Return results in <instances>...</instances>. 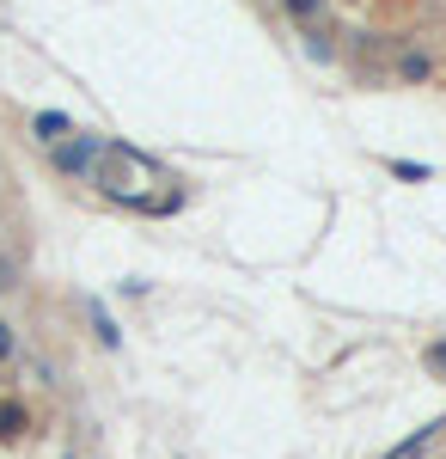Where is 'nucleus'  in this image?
<instances>
[{
  "mask_svg": "<svg viewBox=\"0 0 446 459\" xmlns=\"http://www.w3.org/2000/svg\"><path fill=\"white\" fill-rule=\"evenodd\" d=\"M92 178H99L104 196H116V203H129V209H172V178L159 172L147 153H135V147L123 142H104L99 147V166H92Z\"/></svg>",
  "mask_w": 446,
  "mask_h": 459,
  "instance_id": "obj_1",
  "label": "nucleus"
},
{
  "mask_svg": "<svg viewBox=\"0 0 446 459\" xmlns=\"http://www.w3.org/2000/svg\"><path fill=\"white\" fill-rule=\"evenodd\" d=\"M37 135H43L49 147H56V142H68V117H49V110H43V117H37Z\"/></svg>",
  "mask_w": 446,
  "mask_h": 459,
  "instance_id": "obj_2",
  "label": "nucleus"
},
{
  "mask_svg": "<svg viewBox=\"0 0 446 459\" xmlns=\"http://www.w3.org/2000/svg\"><path fill=\"white\" fill-rule=\"evenodd\" d=\"M13 435H25V411H19V404L0 411V441H13Z\"/></svg>",
  "mask_w": 446,
  "mask_h": 459,
  "instance_id": "obj_3",
  "label": "nucleus"
},
{
  "mask_svg": "<svg viewBox=\"0 0 446 459\" xmlns=\"http://www.w3.org/2000/svg\"><path fill=\"white\" fill-rule=\"evenodd\" d=\"M287 13H294V19H306V25H312V19L324 13V0H287Z\"/></svg>",
  "mask_w": 446,
  "mask_h": 459,
  "instance_id": "obj_4",
  "label": "nucleus"
},
{
  "mask_svg": "<svg viewBox=\"0 0 446 459\" xmlns=\"http://www.w3.org/2000/svg\"><path fill=\"white\" fill-rule=\"evenodd\" d=\"M428 368H434V374H446V343H434V350H428Z\"/></svg>",
  "mask_w": 446,
  "mask_h": 459,
  "instance_id": "obj_5",
  "label": "nucleus"
},
{
  "mask_svg": "<svg viewBox=\"0 0 446 459\" xmlns=\"http://www.w3.org/2000/svg\"><path fill=\"white\" fill-rule=\"evenodd\" d=\"M6 350H13V331H6V325H0V355H6Z\"/></svg>",
  "mask_w": 446,
  "mask_h": 459,
  "instance_id": "obj_6",
  "label": "nucleus"
}]
</instances>
